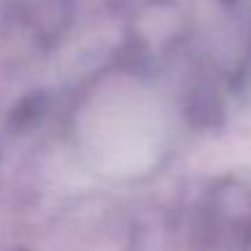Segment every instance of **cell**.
Instances as JSON below:
<instances>
[{
  "label": "cell",
  "mask_w": 251,
  "mask_h": 251,
  "mask_svg": "<svg viewBox=\"0 0 251 251\" xmlns=\"http://www.w3.org/2000/svg\"><path fill=\"white\" fill-rule=\"evenodd\" d=\"M86 138L108 173H136L158 151L160 113L146 94L116 86L96 103Z\"/></svg>",
  "instance_id": "obj_1"
}]
</instances>
